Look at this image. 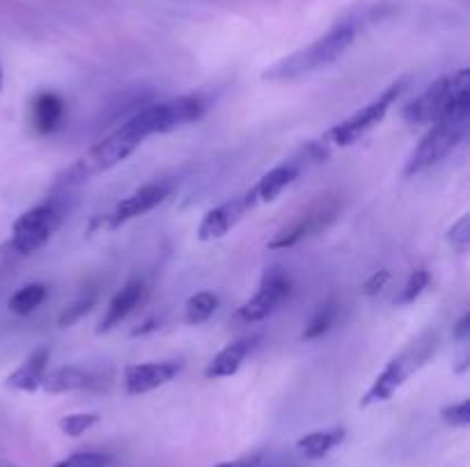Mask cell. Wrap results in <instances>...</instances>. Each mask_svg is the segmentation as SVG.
<instances>
[{
	"label": "cell",
	"mask_w": 470,
	"mask_h": 467,
	"mask_svg": "<svg viewBox=\"0 0 470 467\" xmlns=\"http://www.w3.org/2000/svg\"><path fill=\"white\" fill-rule=\"evenodd\" d=\"M470 121V72H461V81L454 90L452 99L448 101L445 110L432 121V128L422 136V140L415 144L406 160L404 175L413 176L425 172L427 167L436 165L445 156H450L459 147L461 140L468 133Z\"/></svg>",
	"instance_id": "cell-1"
},
{
	"label": "cell",
	"mask_w": 470,
	"mask_h": 467,
	"mask_svg": "<svg viewBox=\"0 0 470 467\" xmlns=\"http://www.w3.org/2000/svg\"><path fill=\"white\" fill-rule=\"evenodd\" d=\"M356 35H358V23L354 19H344V21L335 23L328 33H324L308 46L294 51L287 58L278 60L276 65L266 66L262 78L271 82H282L301 78L305 74L317 72V69H324V66L333 65L351 49V44L356 42Z\"/></svg>",
	"instance_id": "cell-2"
},
{
	"label": "cell",
	"mask_w": 470,
	"mask_h": 467,
	"mask_svg": "<svg viewBox=\"0 0 470 467\" xmlns=\"http://www.w3.org/2000/svg\"><path fill=\"white\" fill-rule=\"evenodd\" d=\"M438 348V332L436 330H425L422 335L415 337L411 344H406L397 355L388 362V367L383 369L381 374L376 376L374 383L370 385V390L365 392L363 401H360V408L374 406V403H383L388 399H393L395 392L406 383L413 374H418L427 362L429 357L436 353Z\"/></svg>",
	"instance_id": "cell-3"
},
{
	"label": "cell",
	"mask_w": 470,
	"mask_h": 467,
	"mask_svg": "<svg viewBox=\"0 0 470 467\" xmlns=\"http://www.w3.org/2000/svg\"><path fill=\"white\" fill-rule=\"evenodd\" d=\"M209 104L202 94H186V97H175L168 101H152L145 108H140L136 115L129 120L138 127L145 137L156 136V133L175 131L179 127H186L191 121H198L205 115Z\"/></svg>",
	"instance_id": "cell-4"
},
{
	"label": "cell",
	"mask_w": 470,
	"mask_h": 467,
	"mask_svg": "<svg viewBox=\"0 0 470 467\" xmlns=\"http://www.w3.org/2000/svg\"><path fill=\"white\" fill-rule=\"evenodd\" d=\"M404 88H406L404 78L393 82V85H390L386 92L379 94L374 101H370L367 105L356 110L354 115H349L347 120L335 124L331 131H326V136L321 137V140H324L328 147H351V144H356L358 140H363L372 128H376L383 120H386L388 110L393 108V104L399 99V94L404 92Z\"/></svg>",
	"instance_id": "cell-5"
},
{
	"label": "cell",
	"mask_w": 470,
	"mask_h": 467,
	"mask_svg": "<svg viewBox=\"0 0 470 467\" xmlns=\"http://www.w3.org/2000/svg\"><path fill=\"white\" fill-rule=\"evenodd\" d=\"M65 220V202L53 198L44 204H37L12 225L10 247L19 254H33L39 247L49 243V238L58 231Z\"/></svg>",
	"instance_id": "cell-6"
},
{
	"label": "cell",
	"mask_w": 470,
	"mask_h": 467,
	"mask_svg": "<svg viewBox=\"0 0 470 467\" xmlns=\"http://www.w3.org/2000/svg\"><path fill=\"white\" fill-rule=\"evenodd\" d=\"M289 293H292V280L289 275L282 269H269L264 270L260 282V289L255 292V296L250 300H246L241 307L234 312L232 319L237 323H257V321H264L266 316H271L282 302L287 300Z\"/></svg>",
	"instance_id": "cell-7"
},
{
	"label": "cell",
	"mask_w": 470,
	"mask_h": 467,
	"mask_svg": "<svg viewBox=\"0 0 470 467\" xmlns=\"http://www.w3.org/2000/svg\"><path fill=\"white\" fill-rule=\"evenodd\" d=\"M175 191V183L170 179H161V182H152L140 186L138 191H133L131 195H127L124 199L115 204V209L111 214H106L101 225L106 230H117V227L127 225L131 220L140 218V215L150 214L152 209H156L159 204L166 202Z\"/></svg>",
	"instance_id": "cell-8"
},
{
	"label": "cell",
	"mask_w": 470,
	"mask_h": 467,
	"mask_svg": "<svg viewBox=\"0 0 470 467\" xmlns=\"http://www.w3.org/2000/svg\"><path fill=\"white\" fill-rule=\"evenodd\" d=\"M257 204H260V199H257L255 188L241 192L237 198L227 199V202L218 204L216 209L207 211V215L202 218V222H200L198 238L200 241H218V238L225 237L227 231L232 230L234 225H239V220L244 218L246 214H250Z\"/></svg>",
	"instance_id": "cell-9"
},
{
	"label": "cell",
	"mask_w": 470,
	"mask_h": 467,
	"mask_svg": "<svg viewBox=\"0 0 470 467\" xmlns=\"http://www.w3.org/2000/svg\"><path fill=\"white\" fill-rule=\"evenodd\" d=\"M461 72H464V69H459V72L452 74V76H441L438 81H434L418 99H413L406 105L404 120L409 121V124H432L443 110H445L448 101L452 99L454 90H457V85H459L461 81Z\"/></svg>",
	"instance_id": "cell-10"
},
{
	"label": "cell",
	"mask_w": 470,
	"mask_h": 467,
	"mask_svg": "<svg viewBox=\"0 0 470 467\" xmlns=\"http://www.w3.org/2000/svg\"><path fill=\"white\" fill-rule=\"evenodd\" d=\"M338 214V202L331 199H321L319 204H315L312 209L305 211L301 218H296L289 227H285L282 231H278L276 237L269 241L271 250H285V247L296 245L299 241H303L305 237H310L315 231L324 230Z\"/></svg>",
	"instance_id": "cell-11"
},
{
	"label": "cell",
	"mask_w": 470,
	"mask_h": 467,
	"mask_svg": "<svg viewBox=\"0 0 470 467\" xmlns=\"http://www.w3.org/2000/svg\"><path fill=\"white\" fill-rule=\"evenodd\" d=\"M182 367L184 364L179 360L131 364V367L124 369V390L131 396L154 392L177 378L182 374Z\"/></svg>",
	"instance_id": "cell-12"
},
{
	"label": "cell",
	"mask_w": 470,
	"mask_h": 467,
	"mask_svg": "<svg viewBox=\"0 0 470 467\" xmlns=\"http://www.w3.org/2000/svg\"><path fill=\"white\" fill-rule=\"evenodd\" d=\"M143 293H145L143 277H131V280H129L127 284H124L122 289L115 293V296H113V300L108 302V307H106V314L101 316L97 332H99V335H104V332H111L115 325L122 323L129 314L138 307V302H140V298H143Z\"/></svg>",
	"instance_id": "cell-13"
},
{
	"label": "cell",
	"mask_w": 470,
	"mask_h": 467,
	"mask_svg": "<svg viewBox=\"0 0 470 467\" xmlns=\"http://www.w3.org/2000/svg\"><path fill=\"white\" fill-rule=\"evenodd\" d=\"M310 163V159L305 154H301L299 159H292L287 160V163L278 165V167H273V170L266 172L264 176H262L260 182L255 183V192H257V199L262 202H273V199L280 195L282 191L287 186H292L296 179L301 176V172H303L305 165Z\"/></svg>",
	"instance_id": "cell-14"
},
{
	"label": "cell",
	"mask_w": 470,
	"mask_h": 467,
	"mask_svg": "<svg viewBox=\"0 0 470 467\" xmlns=\"http://www.w3.org/2000/svg\"><path fill=\"white\" fill-rule=\"evenodd\" d=\"M49 357L51 351L46 346L35 348L28 355V360L7 376L5 385L10 390L17 392H37L42 387V380H44L46 367H49Z\"/></svg>",
	"instance_id": "cell-15"
},
{
	"label": "cell",
	"mask_w": 470,
	"mask_h": 467,
	"mask_svg": "<svg viewBox=\"0 0 470 467\" xmlns=\"http://www.w3.org/2000/svg\"><path fill=\"white\" fill-rule=\"evenodd\" d=\"M255 341H257V337H244V339L227 344V346L211 360L209 367L205 369L207 378H227V376L237 374L241 364L246 362V357L253 351Z\"/></svg>",
	"instance_id": "cell-16"
},
{
	"label": "cell",
	"mask_w": 470,
	"mask_h": 467,
	"mask_svg": "<svg viewBox=\"0 0 470 467\" xmlns=\"http://www.w3.org/2000/svg\"><path fill=\"white\" fill-rule=\"evenodd\" d=\"M30 115H33L35 131L49 136L60 128L65 117V101L56 92H39L30 105Z\"/></svg>",
	"instance_id": "cell-17"
},
{
	"label": "cell",
	"mask_w": 470,
	"mask_h": 467,
	"mask_svg": "<svg viewBox=\"0 0 470 467\" xmlns=\"http://www.w3.org/2000/svg\"><path fill=\"white\" fill-rule=\"evenodd\" d=\"M92 385V374L81 367H58L46 371L42 380V390L49 394H67V392L85 390Z\"/></svg>",
	"instance_id": "cell-18"
},
{
	"label": "cell",
	"mask_w": 470,
	"mask_h": 467,
	"mask_svg": "<svg viewBox=\"0 0 470 467\" xmlns=\"http://www.w3.org/2000/svg\"><path fill=\"white\" fill-rule=\"evenodd\" d=\"M152 99H154V92L147 88H133L129 90V92L120 94L113 104L106 105V113L101 115V120L106 121L104 127H108V121H113V124H117L120 120L127 121L129 117L136 115L140 108L152 104Z\"/></svg>",
	"instance_id": "cell-19"
},
{
	"label": "cell",
	"mask_w": 470,
	"mask_h": 467,
	"mask_svg": "<svg viewBox=\"0 0 470 467\" xmlns=\"http://www.w3.org/2000/svg\"><path fill=\"white\" fill-rule=\"evenodd\" d=\"M344 440V429H326L308 433L296 442V449L303 454L305 458H324L328 451H333Z\"/></svg>",
	"instance_id": "cell-20"
},
{
	"label": "cell",
	"mask_w": 470,
	"mask_h": 467,
	"mask_svg": "<svg viewBox=\"0 0 470 467\" xmlns=\"http://www.w3.org/2000/svg\"><path fill=\"white\" fill-rule=\"evenodd\" d=\"M46 296H49V286L42 284V282H33V284L21 286L10 298L7 307H10L12 314H17V316H28V314H33L46 300Z\"/></svg>",
	"instance_id": "cell-21"
},
{
	"label": "cell",
	"mask_w": 470,
	"mask_h": 467,
	"mask_svg": "<svg viewBox=\"0 0 470 467\" xmlns=\"http://www.w3.org/2000/svg\"><path fill=\"white\" fill-rule=\"evenodd\" d=\"M218 309V296L211 292H200L186 300L184 307V321L191 325H200L209 321Z\"/></svg>",
	"instance_id": "cell-22"
},
{
	"label": "cell",
	"mask_w": 470,
	"mask_h": 467,
	"mask_svg": "<svg viewBox=\"0 0 470 467\" xmlns=\"http://www.w3.org/2000/svg\"><path fill=\"white\" fill-rule=\"evenodd\" d=\"M335 319H338V302L326 300L315 314H312V319L308 321V325H305L301 339L303 341L319 339V337H324L328 330H331V325L335 323Z\"/></svg>",
	"instance_id": "cell-23"
},
{
	"label": "cell",
	"mask_w": 470,
	"mask_h": 467,
	"mask_svg": "<svg viewBox=\"0 0 470 467\" xmlns=\"http://www.w3.org/2000/svg\"><path fill=\"white\" fill-rule=\"evenodd\" d=\"M429 282H432V275H429V270L427 269H415L413 273L409 275V280H406L404 289H402V293H399L397 298H395V305H399V307H404V305H411V302H415L418 298L422 296V292H425L427 286H429Z\"/></svg>",
	"instance_id": "cell-24"
},
{
	"label": "cell",
	"mask_w": 470,
	"mask_h": 467,
	"mask_svg": "<svg viewBox=\"0 0 470 467\" xmlns=\"http://www.w3.org/2000/svg\"><path fill=\"white\" fill-rule=\"evenodd\" d=\"M94 305H97V293L94 292H88V293H83V296H78L76 300L69 302V305L62 309L60 319H58V325H60V328H72L74 323H78V321L83 319L85 314H88Z\"/></svg>",
	"instance_id": "cell-25"
},
{
	"label": "cell",
	"mask_w": 470,
	"mask_h": 467,
	"mask_svg": "<svg viewBox=\"0 0 470 467\" xmlns=\"http://www.w3.org/2000/svg\"><path fill=\"white\" fill-rule=\"evenodd\" d=\"M97 422H99L97 412H74V415H65L60 419V431L69 435V438H78V435H83L85 431L92 429Z\"/></svg>",
	"instance_id": "cell-26"
},
{
	"label": "cell",
	"mask_w": 470,
	"mask_h": 467,
	"mask_svg": "<svg viewBox=\"0 0 470 467\" xmlns=\"http://www.w3.org/2000/svg\"><path fill=\"white\" fill-rule=\"evenodd\" d=\"M443 422L450 424V426H457V429H466L470 424V401L464 399L459 403H450L441 410Z\"/></svg>",
	"instance_id": "cell-27"
},
{
	"label": "cell",
	"mask_w": 470,
	"mask_h": 467,
	"mask_svg": "<svg viewBox=\"0 0 470 467\" xmlns=\"http://www.w3.org/2000/svg\"><path fill=\"white\" fill-rule=\"evenodd\" d=\"M448 241L452 243L459 253H466L470 245V215H461L448 231Z\"/></svg>",
	"instance_id": "cell-28"
},
{
	"label": "cell",
	"mask_w": 470,
	"mask_h": 467,
	"mask_svg": "<svg viewBox=\"0 0 470 467\" xmlns=\"http://www.w3.org/2000/svg\"><path fill=\"white\" fill-rule=\"evenodd\" d=\"M106 465H108V456H104V454H94V451H83V454L67 456L65 461L58 463L56 467H106Z\"/></svg>",
	"instance_id": "cell-29"
},
{
	"label": "cell",
	"mask_w": 470,
	"mask_h": 467,
	"mask_svg": "<svg viewBox=\"0 0 470 467\" xmlns=\"http://www.w3.org/2000/svg\"><path fill=\"white\" fill-rule=\"evenodd\" d=\"M388 280H390V273H388L386 269L376 270V273L372 275L370 280H367L365 284H363V289H360V293H363V296H376V293L381 292L383 286L388 284Z\"/></svg>",
	"instance_id": "cell-30"
},
{
	"label": "cell",
	"mask_w": 470,
	"mask_h": 467,
	"mask_svg": "<svg viewBox=\"0 0 470 467\" xmlns=\"http://www.w3.org/2000/svg\"><path fill=\"white\" fill-rule=\"evenodd\" d=\"M452 337L459 341L461 346H466V344H468V337H470V316L468 314H464V316L457 321V325H454V330H452Z\"/></svg>",
	"instance_id": "cell-31"
},
{
	"label": "cell",
	"mask_w": 470,
	"mask_h": 467,
	"mask_svg": "<svg viewBox=\"0 0 470 467\" xmlns=\"http://www.w3.org/2000/svg\"><path fill=\"white\" fill-rule=\"evenodd\" d=\"M216 467H255V461L253 458H248V461H232V463H221V465Z\"/></svg>",
	"instance_id": "cell-32"
},
{
	"label": "cell",
	"mask_w": 470,
	"mask_h": 467,
	"mask_svg": "<svg viewBox=\"0 0 470 467\" xmlns=\"http://www.w3.org/2000/svg\"><path fill=\"white\" fill-rule=\"evenodd\" d=\"M0 90H3V69H0Z\"/></svg>",
	"instance_id": "cell-33"
},
{
	"label": "cell",
	"mask_w": 470,
	"mask_h": 467,
	"mask_svg": "<svg viewBox=\"0 0 470 467\" xmlns=\"http://www.w3.org/2000/svg\"><path fill=\"white\" fill-rule=\"evenodd\" d=\"M0 467H10V465H0Z\"/></svg>",
	"instance_id": "cell-34"
}]
</instances>
